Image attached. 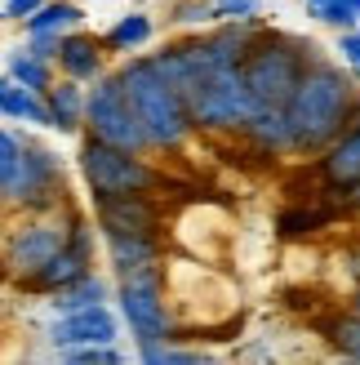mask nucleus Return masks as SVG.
<instances>
[{
    "label": "nucleus",
    "mask_w": 360,
    "mask_h": 365,
    "mask_svg": "<svg viewBox=\"0 0 360 365\" xmlns=\"http://www.w3.org/2000/svg\"><path fill=\"white\" fill-rule=\"evenodd\" d=\"M360 116V76L351 67L316 53L285 98L290 120V156H316L329 138H338Z\"/></svg>",
    "instance_id": "f257e3e1"
},
{
    "label": "nucleus",
    "mask_w": 360,
    "mask_h": 365,
    "mask_svg": "<svg viewBox=\"0 0 360 365\" xmlns=\"http://www.w3.org/2000/svg\"><path fill=\"white\" fill-rule=\"evenodd\" d=\"M116 76H120L125 94H129L134 112H138V120H142V134H147L152 156L183 152L187 143L196 138L183 94H178L165 76H160L156 63H152L142 49H138V53H125V63L116 67Z\"/></svg>",
    "instance_id": "f03ea898"
},
{
    "label": "nucleus",
    "mask_w": 360,
    "mask_h": 365,
    "mask_svg": "<svg viewBox=\"0 0 360 365\" xmlns=\"http://www.w3.org/2000/svg\"><path fill=\"white\" fill-rule=\"evenodd\" d=\"M312 41L302 36H290V31H263L249 41L245 58H240V81L249 89L254 107H285V98L294 94L298 76L307 71V63L316 58Z\"/></svg>",
    "instance_id": "7ed1b4c3"
},
{
    "label": "nucleus",
    "mask_w": 360,
    "mask_h": 365,
    "mask_svg": "<svg viewBox=\"0 0 360 365\" xmlns=\"http://www.w3.org/2000/svg\"><path fill=\"white\" fill-rule=\"evenodd\" d=\"M76 170L89 192H165L169 187L165 165H152L147 152L116 148V143H102L94 134H80Z\"/></svg>",
    "instance_id": "20e7f679"
},
{
    "label": "nucleus",
    "mask_w": 360,
    "mask_h": 365,
    "mask_svg": "<svg viewBox=\"0 0 360 365\" xmlns=\"http://www.w3.org/2000/svg\"><path fill=\"white\" fill-rule=\"evenodd\" d=\"M160 263H142L129 267L116 277V317L120 325H129V339L134 343H156V339H174V317H169V303H165V272Z\"/></svg>",
    "instance_id": "39448f33"
},
{
    "label": "nucleus",
    "mask_w": 360,
    "mask_h": 365,
    "mask_svg": "<svg viewBox=\"0 0 360 365\" xmlns=\"http://www.w3.org/2000/svg\"><path fill=\"white\" fill-rule=\"evenodd\" d=\"M183 103H187L191 130L209 134V138H236L249 112H254V98H249V89L240 81V67L209 71L205 81H196L183 94Z\"/></svg>",
    "instance_id": "423d86ee"
},
{
    "label": "nucleus",
    "mask_w": 360,
    "mask_h": 365,
    "mask_svg": "<svg viewBox=\"0 0 360 365\" xmlns=\"http://www.w3.org/2000/svg\"><path fill=\"white\" fill-rule=\"evenodd\" d=\"M80 134H94L102 143H116V148H129V152H147V134H142V120L134 112L129 94L116 71H102L85 85V116H80Z\"/></svg>",
    "instance_id": "0eeeda50"
},
{
    "label": "nucleus",
    "mask_w": 360,
    "mask_h": 365,
    "mask_svg": "<svg viewBox=\"0 0 360 365\" xmlns=\"http://www.w3.org/2000/svg\"><path fill=\"white\" fill-rule=\"evenodd\" d=\"M94 218H85L80 210H71L67 214V241L49 254V259L31 272V277H23L18 285L27 289V294H58L63 285L71 281H80L85 272H94Z\"/></svg>",
    "instance_id": "6e6552de"
},
{
    "label": "nucleus",
    "mask_w": 360,
    "mask_h": 365,
    "mask_svg": "<svg viewBox=\"0 0 360 365\" xmlns=\"http://www.w3.org/2000/svg\"><path fill=\"white\" fill-rule=\"evenodd\" d=\"M5 205L23 210V214H49L67 205V182H63V160L58 152L41 148V143H23V160H18V178Z\"/></svg>",
    "instance_id": "1a4fd4ad"
},
{
    "label": "nucleus",
    "mask_w": 360,
    "mask_h": 365,
    "mask_svg": "<svg viewBox=\"0 0 360 365\" xmlns=\"http://www.w3.org/2000/svg\"><path fill=\"white\" fill-rule=\"evenodd\" d=\"M89 218L98 232H160L165 205L156 192H89Z\"/></svg>",
    "instance_id": "9d476101"
},
{
    "label": "nucleus",
    "mask_w": 360,
    "mask_h": 365,
    "mask_svg": "<svg viewBox=\"0 0 360 365\" xmlns=\"http://www.w3.org/2000/svg\"><path fill=\"white\" fill-rule=\"evenodd\" d=\"M71 214V210H67ZM67 214L58 210H49V214H36L27 227H18L9 236V250H5V267H9V277L14 281H23L31 277L36 267H41L53 250H58L67 241Z\"/></svg>",
    "instance_id": "9b49d317"
},
{
    "label": "nucleus",
    "mask_w": 360,
    "mask_h": 365,
    "mask_svg": "<svg viewBox=\"0 0 360 365\" xmlns=\"http://www.w3.org/2000/svg\"><path fill=\"white\" fill-rule=\"evenodd\" d=\"M312 174H316L320 196H338L360 182V116L312 156Z\"/></svg>",
    "instance_id": "f8f14e48"
},
{
    "label": "nucleus",
    "mask_w": 360,
    "mask_h": 365,
    "mask_svg": "<svg viewBox=\"0 0 360 365\" xmlns=\"http://www.w3.org/2000/svg\"><path fill=\"white\" fill-rule=\"evenodd\" d=\"M49 348H76V343H116L120 339V317L112 312V303H94V307H76V312H53L45 325Z\"/></svg>",
    "instance_id": "ddd939ff"
},
{
    "label": "nucleus",
    "mask_w": 360,
    "mask_h": 365,
    "mask_svg": "<svg viewBox=\"0 0 360 365\" xmlns=\"http://www.w3.org/2000/svg\"><path fill=\"white\" fill-rule=\"evenodd\" d=\"M147 58L156 63V71L165 76L178 94H187V89L196 81H205L213 63H209V53H205V41H201V31H191V36H178V41H169L165 49H152Z\"/></svg>",
    "instance_id": "4468645a"
},
{
    "label": "nucleus",
    "mask_w": 360,
    "mask_h": 365,
    "mask_svg": "<svg viewBox=\"0 0 360 365\" xmlns=\"http://www.w3.org/2000/svg\"><path fill=\"white\" fill-rule=\"evenodd\" d=\"M53 71L58 76H71V81H80L89 85L94 76H102L107 71V49L94 31H85V27H71L58 36V53H53Z\"/></svg>",
    "instance_id": "2eb2a0df"
},
{
    "label": "nucleus",
    "mask_w": 360,
    "mask_h": 365,
    "mask_svg": "<svg viewBox=\"0 0 360 365\" xmlns=\"http://www.w3.org/2000/svg\"><path fill=\"white\" fill-rule=\"evenodd\" d=\"M343 205L329 196H312L307 205H285L276 214V236L280 241H312V236H320L325 227H338L343 223Z\"/></svg>",
    "instance_id": "dca6fc26"
},
{
    "label": "nucleus",
    "mask_w": 360,
    "mask_h": 365,
    "mask_svg": "<svg viewBox=\"0 0 360 365\" xmlns=\"http://www.w3.org/2000/svg\"><path fill=\"white\" fill-rule=\"evenodd\" d=\"M98 236H102L107 263H112L116 277L129 272V267L165 259V232H98Z\"/></svg>",
    "instance_id": "f3484780"
},
{
    "label": "nucleus",
    "mask_w": 360,
    "mask_h": 365,
    "mask_svg": "<svg viewBox=\"0 0 360 365\" xmlns=\"http://www.w3.org/2000/svg\"><path fill=\"white\" fill-rule=\"evenodd\" d=\"M236 138H245L263 156H290V120H285V107H254Z\"/></svg>",
    "instance_id": "a211bd4d"
},
{
    "label": "nucleus",
    "mask_w": 360,
    "mask_h": 365,
    "mask_svg": "<svg viewBox=\"0 0 360 365\" xmlns=\"http://www.w3.org/2000/svg\"><path fill=\"white\" fill-rule=\"evenodd\" d=\"M45 112H49V130L58 134H80V116H85V85L71 76H53L45 89Z\"/></svg>",
    "instance_id": "6ab92c4d"
},
{
    "label": "nucleus",
    "mask_w": 360,
    "mask_h": 365,
    "mask_svg": "<svg viewBox=\"0 0 360 365\" xmlns=\"http://www.w3.org/2000/svg\"><path fill=\"white\" fill-rule=\"evenodd\" d=\"M98 41H102L107 53H120V58H125V53H138V49H147L156 41V23H152V14L129 9V14H120Z\"/></svg>",
    "instance_id": "aec40b11"
},
{
    "label": "nucleus",
    "mask_w": 360,
    "mask_h": 365,
    "mask_svg": "<svg viewBox=\"0 0 360 365\" xmlns=\"http://www.w3.org/2000/svg\"><path fill=\"white\" fill-rule=\"evenodd\" d=\"M71 27H85V5H80V0H45L36 14L23 18V31H53V36H63Z\"/></svg>",
    "instance_id": "412c9836"
},
{
    "label": "nucleus",
    "mask_w": 360,
    "mask_h": 365,
    "mask_svg": "<svg viewBox=\"0 0 360 365\" xmlns=\"http://www.w3.org/2000/svg\"><path fill=\"white\" fill-rule=\"evenodd\" d=\"M5 76H9L14 85H27V89H36V94H45L58 71H53V63L36 58V53H27L23 45H14V49L5 53Z\"/></svg>",
    "instance_id": "4be33fe9"
},
{
    "label": "nucleus",
    "mask_w": 360,
    "mask_h": 365,
    "mask_svg": "<svg viewBox=\"0 0 360 365\" xmlns=\"http://www.w3.org/2000/svg\"><path fill=\"white\" fill-rule=\"evenodd\" d=\"M107 299H112V285H107L98 272H85L80 281H71L58 294H49V307L53 312H76V307H94V303H107Z\"/></svg>",
    "instance_id": "5701e85b"
},
{
    "label": "nucleus",
    "mask_w": 360,
    "mask_h": 365,
    "mask_svg": "<svg viewBox=\"0 0 360 365\" xmlns=\"http://www.w3.org/2000/svg\"><path fill=\"white\" fill-rule=\"evenodd\" d=\"M0 116L5 120H23V125H41V130H49V112H45V94H36V89L27 85H14L0 94Z\"/></svg>",
    "instance_id": "b1692460"
},
{
    "label": "nucleus",
    "mask_w": 360,
    "mask_h": 365,
    "mask_svg": "<svg viewBox=\"0 0 360 365\" xmlns=\"http://www.w3.org/2000/svg\"><path fill=\"white\" fill-rule=\"evenodd\" d=\"M138 361H147V365H201V361H209V352L183 348L178 339H156V343H138Z\"/></svg>",
    "instance_id": "393cba45"
},
{
    "label": "nucleus",
    "mask_w": 360,
    "mask_h": 365,
    "mask_svg": "<svg viewBox=\"0 0 360 365\" xmlns=\"http://www.w3.org/2000/svg\"><path fill=\"white\" fill-rule=\"evenodd\" d=\"M320 330H325V339L334 343V352L338 356H347V361H360V312H338V317H329L325 325H320Z\"/></svg>",
    "instance_id": "a878e982"
},
{
    "label": "nucleus",
    "mask_w": 360,
    "mask_h": 365,
    "mask_svg": "<svg viewBox=\"0 0 360 365\" xmlns=\"http://www.w3.org/2000/svg\"><path fill=\"white\" fill-rule=\"evenodd\" d=\"M23 143H27V134H18V130H9V125H0V205H5L9 192H14L18 160H23Z\"/></svg>",
    "instance_id": "bb28decb"
},
{
    "label": "nucleus",
    "mask_w": 360,
    "mask_h": 365,
    "mask_svg": "<svg viewBox=\"0 0 360 365\" xmlns=\"http://www.w3.org/2000/svg\"><path fill=\"white\" fill-rule=\"evenodd\" d=\"M58 356L71 365H120L125 361V352L116 343H76V348H63Z\"/></svg>",
    "instance_id": "cd10ccee"
},
{
    "label": "nucleus",
    "mask_w": 360,
    "mask_h": 365,
    "mask_svg": "<svg viewBox=\"0 0 360 365\" xmlns=\"http://www.w3.org/2000/svg\"><path fill=\"white\" fill-rule=\"evenodd\" d=\"M169 18H174V27H183V31H205L209 23H218L209 0H178Z\"/></svg>",
    "instance_id": "c85d7f7f"
},
{
    "label": "nucleus",
    "mask_w": 360,
    "mask_h": 365,
    "mask_svg": "<svg viewBox=\"0 0 360 365\" xmlns=\"http://www.w3.org/2000/svg\"><path fill=\"white\" fill-rule=\"evenodd\" d=\"M312 18L325 23V27H334V31H351L360 23V14L347 5V0H320V5H312Z\"/></svg>",
    "instance_id": "c756f323"
},
{
    "label": "nucleus",
    "mask_w": 360,
    "mask_h": 365,
    "mask_svg": "<svg viewBox=\"0 0 360 365\" xmlns=\"http://www.w3.org/2000/svg\"><path fill=\"white\" fill-rule=\"evenodd\" d=\"M213 18H227V23H240V18H258V0H209Z\"/></svg>",
    "instance_id": "7c9ffc66"
},
{
    "label": "nucleus",
    "mask_w": 360,
    "mask_h": 365,
    "mask_svg": "<svg viewBox=\"0 0 360 365\" xmlns=\"http://www.w3.org/2000/svg\"><path fill=\"white\" fill-rule=\"evenodd\" d=\"M23 49L36 53V58H45V63H53V53H58V36H53V31H27Z\"/></svg>",
    "instance_id": "2f4dec72"
},
{
    "label": "nucleus",
    "mask_w": 360,
    "mask_h": 365,
    "mask_svg": "<svg viewBox=\"0 0 360 365\" xmlns=\"http://www.w3.org/2000/svg\"><path fill=\"white\" fill-rule=\"evenodd\" d=\"M41 5H45V0H5L0 18H5V23H23V18H27V14H36Z\"/></svg>",
    "instance_id": "473e14b6"
},
{
    "label": "nucleus",
    "mask_w": 360,
    "mask_h": 365,
    "mask_svg": "<svg viewBox=\"0 0 360 365\" xmlns=\"http://www.w3.org/2000/svg\"><path fill=\"white\" fill-rule=\"evenodd\" d=\"M351 312H360V281L351 285Z\"/></svg>",
    "instance_id": "72a5a7b5"
},
{
    "label": "nucleus",
    "mask_w": 360,
    "mask_h": 365,
    "mask_svg": "<svg viewBox=\"0 0 360 365\" xmlns=\"http://www.w3.org/2000/svg\"><path fill=\"white\" fill-rule=\"evenodd\" d=\"M5 89H9V76H5V71H0V94H5Z\"/></svg>",
    "instance_id": "f704fd0d"
}]
</instances>
